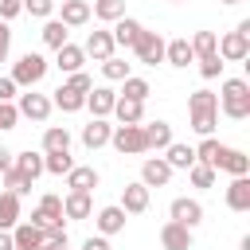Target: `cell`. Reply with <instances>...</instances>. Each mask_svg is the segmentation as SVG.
Masks as SVG:
<instances>
[{
	"label": "cell",
	"mask_w": 250,
	"mask_h": 250,
	"mask_svg": "<svg viewBox=\"0 0 250 250\" xmlns=\"http://www.w3.org/2000/svg\"><path fill=\"white\" fill-rule=\"evenodd\" d=\"M195 62H199V74H203V78H219L223 66H227L219 55H203V59H195Z\"/></svg>",
	"instance_id": "42"
},
{
	"label": "cell",
	"mask_w": 250,
	"mask_h": 250,
	"mask_svg": "<svg viewBox=\"0 0 250 250\" xmlns=\"http://www.w3.org/2000/svg\"><path fill=\"white\" fill-rule=\"evenodd\" d=\"M141 31H145V27H141V20H133V16H121V20L109 27L113 47H129V51H133V43L141 39Z\"/></svg>",
	"instance_id": "14"
},
{
	"label": "cell",
	"mask_w": 250,
	"mask_h": 250,
	"mask_svg": "<svg viewBox=\"0 0 250 250\" xmlns=\"http://www.w3.org/2000/svg\"><path fill=\"white\" fill-rule=\"evenodd\" d=\"M102 74H105L109 82H125V78H129L133 70H129V62H125V59H117V55H109V59L102 62Z\"/></svg>",
	"instance_id": "39"
},
{
	"label": "cell",
	"mask_w": 250,
	"mask_h": 250,
	"mask_svg": "<svg viewBox=\"0 0 250 250\" xmlns=\"http://www.w3.org/2000/svg\"><path fill=\"white\" fill-rule=\"evenodd\" d=\"M188 43H191V55H195V59H203V55H215V47H219V35H215V31H195Z\"/></svg>",
	"instance_id": "38"
},
{
	"label": "cell",
	"mask_w": 250,
	"mask_h": 250,
	"mask_svg": "<svg viewBox=\"0 0 250 250\" xmlns=\"http://www.w3.org/2000/svg\"><path fill=\"white\" fill-rule=\"evenodd\" d=\"M16 125H20L16 102H0V133H4V129H16Z\"/></svg>",
	"instance_id": "43"
},
{
	"label": "cell",
	"mask_w": 250,
	"mask_h": 250,
	"mask_svg": "<svg viewBox=\"0 0 250 250\" xmlns=\"http://www.w3.org/2000/svg\"><path fill=\"white\" fill-rule=\"evenodd\" d=\"M148 94H152L148 78H137V74H129V78L121 82V94H117V98H129V102H145Z\"/></svg>",
	"instance_id": "36"
},
{
	"label": "cell",
	"mask_w": 250,
	"mask_h": 250,
	"mask_svg": "<svg viewBox=\"0 0 250 250\" xmlns=\"http://www.w3.org/2000/svg\"><path fill=\"white\" fill-rule=\"evenodd\" d=\"M219 168H223V172H230V176H250V156H246L242 148H227Z\"/></svg>",
	"instance_id": "33"
},
{
	"label": "cell",
	"mask_w": 250,
	"mask_h": 250,
	"mask_svg": "<svg viewBox=\"0 0 250 250\" xmlns=\"http://www.w3.org/2000/svg\"><path fill=\"white\" fill-rule=\"evenodd\" d=\"M20 223V195L0 191V230H12Z\"/></svg>",
	"instance_id": "31"
},
{
	"label": "cell",
	"mask_w": 250,
	"mask_h": 250,
	"mask_svg": "<svg viewBox=\"0 0 250 250\" xmlns=\"http://www.w3.org/2000/svg\"><path fill=\"white\" fill-rule=\"evenodd\" d=\"M82 250H109V238H102V234H90V238L82 242Z\"/></svg>",
	"instance_id": "50"
},
{
	"label": "cell",
	"mask_w": 250,
	"mask_h": 250,
	"mask_svg": "<svg viewBox=\"0 0 250 250\" xmlns=\"http://www.w3.org/2000/svg\"><path fill=\"white\" fill-rule=\"evenodd\" d=\"M215 98H219V109L230 121H246L250 117V82L246 78H227Z\"/></svg>",
	"instance_id": "1"
},
{
	"label": "cell",
	"mask_w": 250,
	"mask_h": 250,
	"mask_svg": "<svg viewBox=\"0 0 250 250\" xmlns=\"http://www.w3.org/2000/svg\"><path fill=\"white\" fill-rule=\"evenodd\" d=\"M133 55H137V62H145V66L164 62V35H160V31H141V39L133 43Z\"/></svg>",
	"instance_id": "6"
},
{
	"label": "cell",
	"mask_w": 250,
	"mask_h": 250,
	"mask_svg": "<svg viewBox=\"0 0 250 250\" xmlns=\"http://www.w3.org/2000/svg\"><path fill=\"white\" fill-rule=\"evenodd\" d=\"M0 250H12V230H0Z\"/></svg>",
	"instance_id": "52"
},
{
	"label": "cell",
	"mask_w": 250,
	"mask_h": 250,
	"mask_svg": "<svg viewBox=\"0 0 250 250\" xmlns=\"http://www.w3.org/2000/svg\"><path fill=\"white\" fill-rule=\"evenodd\" d=\"M66 86H70V90H78V94H90V90H94V78H90L86 70H78V74H70V78H66Z\"/></svg>",
	"instance_id": "46"
},
{
	"label": "cell",
	"mask_w": 250,
	"mask_h": 250,
	"mask_svg": "<svg viewBox=\"0 0 250 250\" xmlns=\"http://www.w3.org/2000/svg\"><path fill=\"white\" fill-rule=\"evenodd\" d=\"M172 4H184V0H172Z\"/></svg>",
	"instance_id": "55"
},
{
	"label": "cell",
	"mask_w": 250,
	"mask_h": 250,
	"mask_svg": "<svg viewBox=\"0 0 250 250\" xmlns=\"http://www.w3.org/2000/svg\"><path fill=\"white\" fill-rule=\"evenodd\" d=\"M109 145H113L121 156H141V152H148V148H145V133H141V125H113Z\"/></svg>",
	"instance_id": "5"
},
{
	"label": "cell",
	"mask_w": 250,
	"mask_h": 250,
	"mask_svg": "<svg viewBox=\"0 0 250 250\" xmlns=\"http://www.w3.org/2000/svg\"><path fill=\"white\" fill-rule=\"evenodd\" d=\"M31 188H35V184H31V180H23L16 168H8V172H4V191H12V195H27Z\"/></svg>",
	"instance_id": "40"
},
{
	"label": "cell",
	"mask_w": 250,
	"mask_h": 250,
	"mask_svg": "<svg viewBox=\"0 0 250 250\" xmlns=\"http://www.w3.org/2000/svg\"><path fill=\"white\" fill-rule=\"evenodd\" d=\"M43 152H70V133L62 125H47L43 133Z\"/></svg>",
	"instance_id": "32"
},
{
	"label": "cell",
	"mask_w": 250,
	"mask_h": 250,
	"mask_svg": "<svg viewBox=\"0 0 250 250\" xmlns=\"http://www.w3.org/2000/svg\"><path fill=\"white\" fill-rule=\"evenodd\" d=\"M223 4H242V0H223Z\"/></svg>",
	"instance_id": "54"
},
{
	"label": "cell",
	"mask_w": 250,
	"mask_h": 250,
	"mask_svg": "<svg viewBox=\"0 0 250 250\" xmlns=\"http://www.w3.org/2000/svg\"><path fill=\"white\" fill-rule=\"evenodd\" d=\"M16 98H20V102H16L20 117H27V121H39V125H43V121L51 117V109H55V105H51V98H47V94H35V90H27V94H16Z\"/></svg>",
	"instance_id": "7"
},
{
	"label": "cell",
	"mask_w": 250,
	"mask_h": 250,
	"mask_svg": "<svg viewBox=\"0 0 250 250\" xmlns=\"http://www.w3.org/2000/svg\"><path fill=\"white\" fill-rule=\"evenodd\" d=\"M8 51H12V27H8V23H0V62L8 59Z\"/></svg>",
	"instance_id": "48"
},
{
	"label": "cell",
	"mask_w": 250,
	"mask_h": 250,
	"mask_svg": "<svg viewBox=\"0 0 250 250\" xmlns=\"http://www.w3.org/2000/svg\"><path fill=\"white\" fill-rule=\"evenodd\" d=\"M82 62H86V55H82V47H74V43H62V47L55 51V66H59L62 74H78Z\"/></svg>",
	"instance_id": "24"
},
{
	"label": "cell",
	"mask_w": 250,
	"mask_h": 250,
	"mask_svg": "<svg viewBox=\"0 0 250 250\" xmlns=\"http://www.w3.org/2000/svg\"><path fill=\"white\" fill-rule=\"evenodd\" d=\"M141 133H145V148L164 152V148L172 145V125H168V121H148V125H141Z\"/></svg>",
	"instance_id": "21"
},
{
	"label": "cell",
	"mask_w": 250,
	"mask_h": 250,
	"mask_svg": "<svg viewBox=\"0 0 250 250\" xmlns=\"http://www.w3.org/2000/svg\"><path fill=\"white\" fill-rule=\"evenodd\" d=\"M188 180H191V188H211V184H215V168L191 164V168H188Z\"/></svg>",
	"instance_id": "41"
},
{
	"label": "cell",
	"mask_w": 250,
	"mask_h": 250,
	"mask_svg": "<svg viewBox=\"0 0 250 250\" xmlns=\"http://www.w3.org/2000/svg\"><path fill=\"white\" fill-rule=\"evenodd\" d=\"M109 137H113V125L105 117H90V125H82V145L86 148H102V145H109Z\"/></svg>",
	"instance_id": "18"
},
{
	"label": "cell",
	"mask_w": 250,
	"mask_h": 250,
	"mask_svg": "<svg viewBox=\"0 0 250 250\" xmlns=\"http://www.w3.org/2000/svg\"><path fill=\"white\" fill-rule=\"evenodd\" d=\"M90 12H94L102 23H117V20L125 16V0H94Z\"/></svg>",
	"instance_id": "34"
},
{
	"label": "cell",
	"mask_w": 250,
	"mask_h": 250,
	"mask_svg": "<svg viewBox=\"0 0 250 250\" xmlns=\"http://www.w3.org/2000/svg\"><path fill=\"white\" fill-rule=\"evenodd\" d=\"M188 113H191V129L199 137H211L215 125H219V98L211 90H195L188 98Z\"/></svg>",
	"instance_id": "2"
},
{
	"label": "cell",
	"mask_w": 250,
	"mask_h": 250,
	"mask_svg": "<svg viewBox=\"0 0 250 250\" xmlns=\"http://www.w3.org/2000/svg\"><path fill=\"white\" fill-rule=\"evenodd\" d=\"M51 105H55V109H62V113H78V109H86V94H78V90H70V86L62 82V86L55 90Z\"/></svg>",
	"instance_id": "26"
},
{
	"label": "cell",
	"mask_w": 250,
	"mask_h": 250,
	"mask_svg": "<svg viewBox=\"0 0 250 250\" xmlns=\"http://www.w3.org/2000/svg\"><path fill=\"white\" fill-rule=\"evenodd\" d=\"M223 152H227V145H219L215 137H203V141H199V148H195V164H207V168H215V172H219Z\"/></svg>",
	"instance_id": "27"
},
{
	"label": "cell",
	"mask_w": 250,
	"mask_h": 250,
	"mask_svg": "<svg viewBox=\"0 0 250 250\" xmlns=\"http://www.w3.org/2000/svg\"><path fill=\"white\" fill-rule=\"evenodd\" d=\"M90 20V0H62V16H59V23H66V27H82Z\"/></svg>",
	"instance_id": "30"
},
{
	"label": "cell",
	"mask_w": 250,
	"mask_h": 250,
	"mask_svg": "<svg viewBox=\"0 0 250 250\" xmlns=\"http://www.w3.org/2000/svg\"><path fill=\"white\" fill-rule=\"evenodd\" d=\"M113 51H117V47H113L109 27H94V31L86 35V43H82V55H86V59H94V62H105Z\"/></svg>",
	"instance_id": "9"
},
{
	"label": "cell",
	"mask_w": 250,
	"mask_h": 250,
	"mask_svg": "<svg viewBox=\"0 0 250 250\" xmlns=\"http://www.w3.org/2000/svg\"><path fill=\"white\" fill-rule=\"evenodd\" d=\"M164 62H168V66H188V62H195L191 43H188V39H168V43H164Z\"/></svg>",
	"instance_id": "29"
},
{
	"label": "cell",
	"mask_w": 250,
	"mask_h": 250,
	"mask_svg": "<svg viewBox=\"0 0 250 250\" xmlns=\"http://www.w3.org/2000/svg\"><path fill=\"white\" fill-rule=\"evenodd\" d=\"M51 250H70V246H51Z\"/></svg>",
	"instance_id": "53"
},
{
	"label": "cell",
	"mask_w": 250,
	"mask_h": 250,
	"mask_svg": "<svg viewBox=\"0 0 250 250\" xmlns=\"http://www.w3.org/2000/svg\"><path fill=\"white\" fill-rule=\"evenodd\" d=\"M23 12H27V16H39V20H51L55 0H23Z\"/></svg>",
	"instance_id": "44"
},
{
	"label": "cell",
	"mask_w": 250,
	"mask_h": 250,
	"mask_svg": "<svg viewBox=\"0 0 250 250\" xmlns=\"http://www.w3.org/2000/svg\"><path fill=\"white\" fill-rule=\"evenodd\" d=\"M168 180H172V168L164 164V156H148L141 164V184L145 188H164Z\"/></svg>",
	"instance_id": "15"
},
{
	"label": "cell",
	"mask_w": 250,
	"mask_h": 250,
	"mask_svg": "<svg viewBox=\"0 0 250 250\" xmlns=\"http://www.w3.org/2000/svg\"><path fill=\"white\" fill-rule=\"evenodd\" d=\"M12 250H47L43 230L31 227V223H16L12 227Z\"/></svg>",
	"instance_id": "13"
},
{
	"label": "cell",
	"mask_w": 250,
	"mask_h": 250,
	"mask_svg": "<svg viewBox=\"0 0 250 250\" xmlns=\"http://www.w3.org/2000/svg\"><path fill=\"white\" fill-rule=\"evenodd\" d=\"M16 90H20V86H16L12 78H0V102H16Z\"/></svg>",
	"instance_id": "49"
},
{
	"label": "cell",
	"mask_w": 250,
	"mask_h": 250,
	"mask_svg": "<svg viewBox=\"0 0 250 250\" xmlns=\"http://www.w3.org/2000/svg\"><path fill=\"white\" fill-rule=\"evenodd\" d=\"M12 168H16L23 180H31V184H35V180L43 176V152L23 148V152H16V156H12Z\"/></svg>",
	"instance_id": "19"
},
{
	"label": "cell",
	"mask_w": 250,
	"mask_h": 250,
	"mask_svg": "<svg viewBox=\"0 0 250 250\" xmlns=\"http://www.w3.org/2000/svg\"><path fill=\"white\" fill-rule=\"evenodd\" d=\"M125 215H141V211H148V188L141 184V180H133V184H125V191H121V203H117Z\"/></svg>",
	"instance_id": "12"
},
{
	"label": "cell",
	"mask_w": 250,
	"mask_h": 250,
	"mask_svg": "<svg viewBox=\"0 0 250 250\" xmlns=\"http://www.w3.org/2000/svg\"><path fill=\"white\" fill-rule=\"evenodd\" d=\"M168 215H172V223H180V227L195 230V227L203 223V203H199V199H188V195H180V199H172Z\"/></svg>",
	"instance_id": "8"
},
{
	"label": "cell",
	"mask_w": 250,
	"mask_h": 250,
	"mask_svg": "<svg viewBox=\"0 0 250 250\" xmlns=\"http://www.w3.org/2000/svg\"><path fill=\"white\" fill-rule=\"evenodd\" d=\"M160 242H164V250H191V230L168 219V223L160 227Z\"/></svg>",
	"instance_id": "23"
},
{
	"label": "cell",
	"mask_w": 250,
	"mask_h": 250,
	"mask_svg": "<svg viewBox=\"0 0 250 250\" xmlns=\"http://www.w3.org/2000/svg\"><path fill=\"white\" fill-rule=\"evenodd\" d=\"M98 184H102V176H98L94 164H74V168L66 172V188H70V191H94Z\"/></svg>",
	"instance_id": "16"
},
{
	"label": "cell",
	"mask_w": 250,
	"mask_h": 250,
	"mask_svg": "<svg viewBox=\"0 0 250 250\" xmlns=\"http://www.w3.org/2000/svg\"><path fill=\"white\" fill-rule=\"evenodd\" d=\"M113 102H117V90H109V86H94V90L86 94V109H90L94 117H109V113H113Z\"/></svg>",
	"instance_id": "17"
},
{
	"label": "cell",
	"mask_w": 250,
	"mask_h": 250,
	"mask_svg": "<svg viewBox=\"0 0 250 250\" xmlns=\"http://www.w3.org/2000/svg\"><path fill=\"white\" fill-rule=\"evenodd\" d=\"M39 35H43V43H47L51 51H59L62 43H70V39H66V35H70V27H66V23H59V20H47Z\"/></svg>",
	"instance_id": "35"
},
{
	"label": "cell",
	"mask_w": 250,
	"mask_h": 250,
	"mask_svg": "<svg viewBox=\"0 0 250 250\" xmlns=\"http://www.w3.org/2000/svg\"><path fill=\"white\" fill-rule=\"evenodd\" d=\"M23 12V0H0V23H8V20H16Z\"/></svg>",
	"instance_id": "47"
},
{
	"label": "cell",
	"mask_w": 250,
	"mask_h": 250,
	"mask_svg": "<svg viewBox=\"0 0 250 250\" xmlns=\"http://www.w3.org/2000/svg\"><path fill=\"white\" fill-rule=\"evenodd\" d=\"M215 55H219L223 62H242V59L250 55V20H242L234 31H227V35L219 39Z\"/></svg>",
	"instance_id": "3"
},
{
	"label": "cell",
	"mask_w": 250,
	"mask_h": 250,
	"mask_svg": "<svg viewBox=\"0 0 250 250\" xmlns=\"http://www.w3.org/2000/svg\"><path fill=\"white\" fill-rule=\"evenodd\" d=\"M74 168V156L70 152H43V172H51V176H66Z\"/></svg>",
	"instance_id": "37"
},
{
	"label": "cell",
	"mask_w": 250,
	"mask_h": 250,
	"mask_svg": "<svg viewBox=\"0 0 250 250\" xmlns=\"http://www.w3.org/2000/svg\"><path fill=\"white\" fill-rule=\"evenodd\" d=\"M43 74H47V59H43L39 51H27V55H23V59L12 66V74H8V78H12L16 86L31 90L35 82H43Z\"/></svg>",
	"instance_id": "4"
},
{
	"label": "cell",
	"mask_w": 250,
	"mask_h": 250,
	"mask_svg": "<svg viewBox=\"0 0 250 250\" xmlns=\"http://www.w3.org/2000/svg\"><path fill=\"white\" fill-rule=\"evenodd\" d=\"M62 219H66V215H62V199H59V195H43L27 223L39 227V230H47V227H55V223H62Z\"/></svg>",
	"instance_id": "10"
},
{
	"label": "cell",
	"mask_w": 250,
	"mask_h": 250,
	"mask_svg": "<svg viewBox=\"0 0 250 250\" xmlns=\"http://www.w3.org/2000/svg\"><path fill=\"white\" fill-rule=\"evenodd\" d=\"M43 242H47V250H51V246H66V223L47 227V230H43Z\"/></svg>",
	"instance_id": "45"
},
{
	"label": "cell",
	"mask_w": 250,
	"mask_h": 250,
	"mask_svg": "<svg viewBox=\"0 0 250 250\" xmlns=\"http://www.w3.org/2000/svg\"><path fill=\"white\" fill-rule=\"evenodd\" d=\"M113 117H117V125H145V102L117 98L113 102Z\"/></svg>",
	"instance_id": "25"
},
{
	"label": "cell",
	"mask_w": 250,
	"mask_h": 250,
	"mask_svg": "<svg viewBox=\"0 0 250 250\" xmlns=\"http://www.w3.org/2000/svg\"><path fill=\"white\" fill-rule=\"evenodd\" d=\"M227 207H230V211H250V176H230Z\"/></svg>",
	"instance_id": "22"
},
{
	"label": "cell",
	"mask_w": 250,
	"mask_h": 250,
	"mask_svg": "<svg viewBox=\"0 0 250 250\" xmlns=\"http://www.w3.org/2000/svg\"><path fill=\"white\" fill-rule=\"evenodd\" d=\"M62 215H66V219H90V215H94L90 191H66V195H62Z\"/></svg>",
	"instance_id": "20"
},
{
	"label": "cell",
	"mask_w": 250,
	"mask_h": 250,
	"mask_svg": "<svg viewBox=\"0 0 250 250\" xmlns=\"http://www.w3.org/2000/svg\"><path fill=\"white\" fill-rule=\"evenodd\" d=\"M164 164H168L172 172H176V168H184V172H188V168L195 164V148H191V145H180V141H172V145L164 148Z\"/></svg>",
	"instance_id": "28"
},
{
	"label": "cell",
	"mask_w": 250,
	"mask_h": 250,
	"mask_svg": "<svg viewBox=\"0 0 250 250\" xmlns=\"http://www.w3.org/2000/svg\"><path fill=\"white\" fill-rule=\"evenodd\" d=\"M125 219H129V215H125L117 203H109V207H102V211L94 215V227H98L102 238H109V234H121V230H125Z\"/></svg>",
	"instance_id": "11"
},
{
	"label": "cell",
	"mask_w": 250,
	"mask_h": 250,
	"mask_svg": "<svg viewBox=\"0 0 250 250\" xmlns=\"http://www.w3.org/2000/svg\"><path fill=\"white\" fill-rule=\"evenodd\" d=\"M12 156H16V152H12L8 145H0V176H4L8 168H12Z\"/></svg>",
	"instance_id": "51"
}]
</instances>
